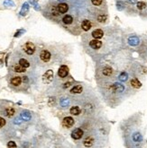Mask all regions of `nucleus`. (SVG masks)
Segmentation results:
<instances>
[{"instance_id":"obj_24","label":"nucleus","mask_w":147,"mask_h":148,"mask_svg":"<svg viewBox=\"0 0 147 148\" xmlns=\"http://www.w3.org/2000/svg\"><path fill=\"white\" fill-rule=\"evenodd\" d=\"M29 11V5L27 3H24L23 7L21 9V12H20V15H25L27 14V12Z\"/></svg>"},{"instance_id":"obj_11","label":"nucleus","mask_w":147,"mask_h":148,"mask_svg":"<svg viewBox=\"0 0 147 148\" xmlns=\"http://www.w3.org/2000/svg\"><path fill=\"white\" fill-rule=\"evenodd\" d=\"M91 35H92V37H93L94 39L99 40L104 36V32H103L101 29H96V30H94L93 32H92Z\"/></svg>"},{"instance_id":"obj_30","label":"nucleus","mask_w":147,"mask_h":148,"mask_svg":"<svg viewBox=\"0 0 147 148\" xmlns=\"http://www.w3.org/2000/svg\"><path fill=\"white\" fill-rule=\"evenodd\" d=\"M91 3L95 7H99V6L102 5V3H103V0H91Z\"/></svg>"},{"instance_id":"obj_20","label":"nucleus","mask_w":147,"mask_h":148,"mask_svg":"<svg viewBox=\"0 0 147 148\" xmlns=\"http://www.w3.org/2000/svg\"><path fill=\"white\" fill-rule=\"evenodd\" d=\"M93 142H94L93 137H91V136H88V137H86L84 139L83 144H84V145L87 146V147H89V146H91L92 144H93Z\"/></svg>"},{"instance_id":"obj_23","label":"nucleus","mask_w":147,"mask_h":148,"mask_svg":"<svg viewBox=\"0 0 147 148\" xmlns=\"http://www.w3.org/2000/svg\"><path fill=\"white\" fill-rule=\"evenodd\" d=\"M18 63L21 65L22 67H25V68H27V67H30V62H29L27 59H25V58H21V59L19 60V62H18Z\"/></svg>"},{"instance_id":"obj_4","label":"nucleus","mask_w":147,"mask_h":148,"mask_svg":"<svg viewBox=\"0 0 147 148\" xmlns=\"http://www.w3.org/2000/svg\"><path fill=\"white\" fill-rule=\"evenodd\" d=\"M68 75H69V67H68L67 66L63 65V66H61V67L59 68L58 75L61 78H64V77H66Z\"/></svg>"},{"instance_id":"obj_9","label":"nucleus","mask_w":147,"mask_h":148,"mask_svg":"<svg viewBox=\"0 0 147 148\" xmlns=\"http://www.w3.org/2000/svg\"><path fill=\"white\" fill-rule=\"evenodd\" d=\"M89 46L93 49H98L102 47V41H100L99 40H97V39L92 40V41H90V42H89Z\"/></svg>"},{"instance_id":"obj_18","label":"nucleus","mask_w":147,"mask_h":148,"mask_svg":"<svg viewBox=\"0 0 147 148\" xmlns=\"http://www.w3.org/2000/svg\"><path fill=\"white\" fill-rule=\"evenodd\" d=\"M130 84H131V86H132V87H134V88H135V89L140 88L141 86H142L141 82L139 81L138 79H136V78H133V79L131 80V82H130Z\"/></svg>"},{"instance_id":"obj_22","label":"nucleus","mask_w":147,"mask_h":148,"mask_svg":"<svg viewBox=\"0 0 147 148\" xmlns=\"http://www.w3.org/2000/svg\"><path fill=\"white\" fill-rule=\"evenodd\" d=\"M70 113L74 116H77V115H80L81 113V109H80V107L78 106H73V107L70 109Z\"/></svg>"},{"instance_id":"obj_12","label":"nucleus","mask_w":147,"mask_h":148,"mask_svg":"<svg viewBox=\"0 0 147 148\" xmlns=\"http://www.w3.org/2000/svg\"><path fill=\"white\" fill-rule=\"evenodd\" d=\"M23 83V77L22 76H14L11 79V84L13 86H20Z\"/></svg>"},{"instance_id":"obj_27","label":"nucleus","mask_w":147,"mask_h":148,"mask_svg":"<svg viewBox=\"0 0 147 148\" xmlns=\"http://www.w3.org/2000/svg\"><path fill=\"white\" fill-rule=\"evenodd\" d=\"M136 7L139 10H143V9L146 7V3L143 2V1H140V2L136 3Z\"/></svg>"},{"instance_id":"obj_29","label":"nucleus","mask_w":147,"mask_h":148,"mask_svg":"<svg viewBox=\"0 0 147 148\" xmlns=\"http://www.w3.org/2000/svg\"><path fill=\"white\" fill-rule=\"evenodd\" d=\"M127 78H128V75L126 72H123V73H121L120 74V75H119V80H120V81L125 82L127 80Z\"/></svg>"},{"instance_id":"obj_31","label":"nucleus","mask_w":147,"mask_h":148,"mask_svg":"<svg viewBox=\"0 0 147 148\" xmlns=\"http://www.w3.org/2000/svg\"><path fill=\"white\" fill-rule=\"evenodd\" d=\"M4 5L6 7H15V3L12 0H5Z\"/></svg>"},{"instance_id":"obj_33","label":"nucleus","mask_w":147,"mask_h":148,"mask_svg":"<svg viewBox=\"0 0 147 148\" xmlns=\"http://www.w3.org/2000/svg\"><path fill=\"white\" fill-rule=\"evenodd\" d=\"M6 119H5L4 118H2V117H0V128H1V127H3L5 126V125H6Z\"/></svg>"},{"instance_id":"obj_16","label":"nucleus","mask_w":147,"mask_h":148,"mask_svg":"<svg viewBox=\"0 0 147 148\" xmlns=\"http://www.w3.org/2000/svg\"><path fill=\"white\" fill-rule=\"evenodd\" d=\"M13 71L14 72H15V73H24V72L26 71V68L24 67H22L21 65L18 63V64L14 65Z\"/></svg>"},{"instance_id":"obj_37","label":"nucleus","mask_w":147,"mask_h":148,"mask_svg":"<svg viewBox=\"0 0 147 148\" xmlns=\"http://www.w3.org/2000/svg\"><path fill=\"white\" fill-rule=\"evenodd\" d=\"M129 1H130V2H131V3H132V4H134V3L135 2L136 0H129Z\"/></svg>"},{"instance_id":"obj_15","label":"nucleus","mask_w":147,"mask_h":148,"mask_svg":"<svg viewBox=\"0 0 147 148\" xmlns=\"http://www.w3.org/2000/svg\"><path fill=\"white\" fill-rule=\"evenodd\" d=\"M83 91V87L82 85H80V84H77V85L73 86L70 90V93L72 94H79V93H81Z\"/></svg>"},{"instance_id":"obj_36","label":"nucleus","mask_w":147,"mask_h":148,"mask_svg":"<svg viewBox=\"0 0 147 148\" xmlns=\"http://www.w3.org/2000/svg\"><path fill=\"white\" fill-rule=\"evenodd\" d=\"M20 122H21V120H20V118H16V119H15V124H17V123H20Z\"/></svg>"},{"instance_id":"obj_19","label":"nucleus","mask_w":147,"mask_h":148,"mask_svg":"<svg viewBox=\"0 0 147 148\" xmlns=\"http://www.w3.org/2000/svg\"><path fill=\"white\" fill-rule=\"evenodd\" d=\"M102 74H103V75H105V76H111L113 74V69L111 68L110 67H106L102 70Z\"/></svg>"},{"instance_id":"obj_21","label":"nucleus","mask_w":147,"mask_h":148,"mask_svg":"<svg viewBox=\"0 0 147 148\" xmlns=\"http://www.w3.org/2000/svg\"><path fill=\"white\" fill-rule=\"evenodd\" d=\"M97 20L98 23H101V24H104L106 23V20H107V15H105V14H101V15H98L97 16Z\"/></svg>"},{"instance_id":"obj_6","label":"nucleus","mask_w":147,"mask_h":148,"mask_svg":"<svg viewBox=\"0 0 147 148\" xmlns=\"http://www.w3.org/2000/svg\"><path fill=\"white\" fill-rule=\"evenodd\" d=\"M84 135V132L81 128H76L75 130H73V132L71 133V137L75 140H79Z\"/></svg>"},{"instance_id":"obj_34","label":"nucleus","mask_w":147,"mask_h":148,"mask_svg":"<svg viewBox=\"0 0 147 148\" xmlns=\"http://www.w3.org/2000/svg\"><path fill=\"white\" fill-rule=\"evenodd\" d=\"M7 147H16V144L14 141H9L7 143Z\"/></svg>"},{"instance_id":"obj_3","label":"nucleus","mask_w":147,"mask_h":148,"mask_svg":"<svg viewBox=\"0 0 147 148\" xmlns=\"http://www.w3.org/2000/svg\"><path fill=\"white\" fill-rule=\"evenodd\" d=\"M51 57H52V55H51L50 51H48L46 49L42 50L41 53H40V58H41L42 61H43V62H45V63L50 61Z\"/></svg>"},{"instance_id":"obj_32","label":"nucleus","mask_w":147,"mask_h":148,"mask_svg":"<svg viewBox=\"0 0 147 148\" xmlns=\"http://www.w3.org/2000/svg\"><path fill=\"white\" fill-rule=\"evenodd\" d=\"M29 2H30L31 4L33 6V7H34L36 10H40V7L38 6V4H37L36 1H34V0H29Z\"/></svg>"},{"instance_id":"obj_38","label":"nucleus","mask_w":147,"mask_h":148,"mask_svg":"<svg viewBox=\"0 0 147 148\" xmlns=\"http://www.w3.org/2000/svg\"><path fill=\"white\" fill-rule=\"evenodd\" d=\"M58 1H61V2H63V1H65V0H58Z\"/></svg>"},{"instance_id":"obj_35","label":"nucleus","mask_w":147,"mask_h":148,"mask_svg":"<svg viewBox=\"0 0 147 148\" xmlns=\"http://www.w3.org/2000/svg\"><path fill=\"white\" fill-rule=\"evenodd\" d=\"M23 32H24V30H20L19 32H16V33L15 34V37H18V36H20L21 35V33H23Z\"/></svg>"},{"instance_id":"obj_28","label":"nucleus","mask_w":147,"mask_h":148,"mask_svg":"<svg viewBox=\"0 0 147 148\" xmlns=\"http://www.w3.org/2000/svg\"><path fill=\"white\" fill-rule=\"evenodd\" d=\"M21 117H22V118L24 120H29L31 118V115L28 111H24L21 114Z\"/></svg>"},{"instance_id":"obj_14","label":"nucleus","mask_w":147,"mask_h":148,"mask_svg":"<svg viewBox=\"0 0 147 148\" xmlns=\"http://www.w3.org/2000/svg\"><path fill=\"white\" fill-rule=\"evenodd\" d=\"M111 89H112L113 92H123L124 89H125V87H124L123 84H119V83H116V84H114L112 85Z\"/></svg>"},{"instance_id":"obj_17","label":"nucleus","mask_w":147,"mask_h":148,"mask_svg":"<svg viewBox=\"0 0 147 148\" xmlns=\"http://www.w3.org/2000/svg\"><path fill=\"white\" fill-rule=\"evenodd\" d=\"M15 109H14V108L12 107H8L6 109V110H5V115L7 117H8V118H12V117L15 115Z\"/></svg>"},{"instance_id":"obj_26","label":"nucleus","mask_w":147,"mask_h":148,"mask_svg":"<svg viewBox=\"0 0 147 148\" xmlns=\"http://www.w3.org/2000/svg\"><path fill=\"white\" fill-rule=\"evenodd\" d=\"M133 139L135 142H141L142 139H143V137H142V135L140 133H134L133 135Z\"/></svg>"},{"instance_id":"obj_7","label":"nucleus","mask_w":147,"mask_h":148,"mask_svg":"<svg viewBox=\"0 0 147 148\" xmlns=\"http://www.w3.org/2000/svg\"><path fill=\"white\" fill-rule=\"evenodd\" d=\"M49 13H50V15H52V17H55V18L59 17V16L61 15V14L59 12L57 6H54V5H52V6H51V7H50Z\"/></svg>"},{"instance_id":"obj_25","label":"nucleus","mask_w":147,"mask_h":148,"mask_svg":"<svg viewBox=\"0 0 147 148\" xmlns=\"http://www.w3.org/2000/svg\"><path fill=\"white\" fill-rule=\"evenodd\" d=\"M128 41H129L130 45H133V46L137 45V44L139 43V40L137 39L136 37H131V38L128 40Z\"/></svg>"},{"instance_id":"obj_13","label":"nucleus","mask_w":147,"mask_h":148,"mask_svg":"<svg viewBox=\"0 0 147 148\" xmlns=\"http://www.w3.org/2000/svg\"><path fill=\"white\" fill-rule=\"evenodd\" d=\"M62 23L64 24H66V25H70V24H72L74 22V19H73V17H72V15H64L62 17Z\"/></svg>"},{"instance_id":"obj_2","label":"nucleus","mask_w":147,"mask_h":148,"mask_svg":"<svg viewBox=\"0 0 147 148\" xmlns=\"http://www.w3.org/2000/svg\"><path fill=\"white\" fill-rule=\"evenodd\" d=\"M24 50L27 55H32L35 51V46L32 42H26L24 45Z\"/></svg>"},{"instance_id":"obj_1","label":"nucleus","mask_w":147,"mask_h":148,"mask_svg":"<svg viewBox=\"0 0 147 148\" xmlns=\"http://www.w3.org/2000/svg\"><path fill=\"white\" fill-rule=\"evenodd\" d=\"M53 80V71L52 70H47L43 75V84H51Z\"/></svg>"},{"instance_id":"obj_10","label":"nucleus","mask_w":147,"mask_h":148,"mask_svg":"<svg viewBox=\"0 0 147 148\" xmlns=\"http://www.w3.org/2000/svg\"><path fill=\"white\" fill-rule=\"evenodd\" d=\"M91 27H92V24H91V22L89 21V20L85 19L81 22V28H82V30L85 31V32L89 31L91 29Z\"/></svg>"},{"instance_id":"obj_8","label":"nucleus","mask_w":147,"mask_h":148,"mask_svg":"<svg viewBox=\"0 0 147 148\" xmlns=\"http://www.w3.org/2000/svg\"><path fill=\"white\" fill-rule=\"evenodd\" d=\"M57 7H58L59 12H60L61 15L67 13L68 10H69V5L66 4V3H63V2H61L59 5H57Z\"/></svg>"},{"instance_id":"obj_5","label":"nucleus","mask_w":147,"mask_h":148,"mask_svg":"<svg viewBox=\"0 0 147 148\" xmlns=\"http://www.w3.org/2000/svg\"><path fill=\"white\" fill-rule=\"evenodd\" d=\"M74 123H75V121L71 117H65L62 120V126L64 127H67V128L71 127L74 125Z\"/></svg>"}]
</instances>
